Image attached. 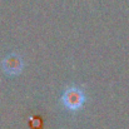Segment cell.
Wrapping results in <instances>:
<instances>
[{"label":"cell","instance_id":"cell-2","mask_svg":"<svg viewBox=\"0 0 129 129\" xmlns=\"http://www.w3.org/2000/svg\"><path fill=\"white\" fill-rule=\"evenodd\" d=\"M24 63L23 59L18 55V54H9L4 60H3V69L5 73L10 74V75H15L19 74L23 70Z\"/></svg>","mask_w":129,"mask_h":129},{"label":"cell","instance_id":"cell-1","mask_svg":"<svg viewBox=\"0 0 129 129\" xmlns=\"http://www.w3.org/2000/svg\"><path fill=\"white\" fill-rule=\"evenodd\" d=\"M84 100H85L84 93L77 86H72L67 89L61 96L63 104L70 110H77L82 108V105L84 104Z\"/></svg>","mask_w":129,"mask_h":129}]
</instances>
